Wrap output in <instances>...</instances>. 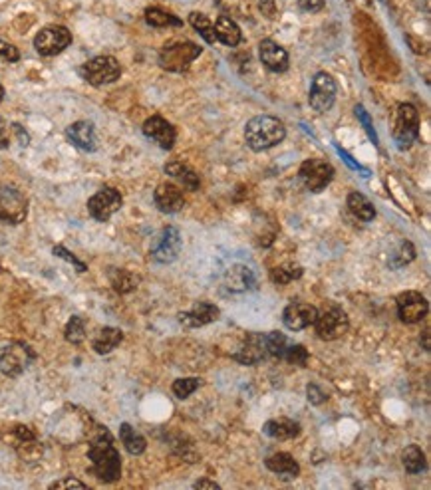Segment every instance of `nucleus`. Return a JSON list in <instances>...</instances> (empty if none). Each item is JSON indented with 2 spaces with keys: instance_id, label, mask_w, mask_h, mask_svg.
Here are the masks:
<instances>
[{
  "instance_id": "nucleus-1",
  "label": "nucleus",
  "mask_w": 431,
  "mask_h": 490,
  "mask_svg": "<svg viewBox=\"0 0 431 490\" xmlns=\"http://www.w3.org/2000/svg\"><path fill=\"white\" fill-rule=\"evenodd\" d=\"M88 458L92 461L90 470L100 480L116 482L121 479V456L114 447V439L105 427H100L95 439H92L88 449Z\"/></svg>"
},
{
  "instance_id": "nucleus-2",
  "label": "nucleus",
  "mask_w": 431,
  "mask_h": 490,
  "mask_svg": "<svg viewBox=\"0 0 431 490\" xmlns=\"http://www.w3.org/2000/svg\"><path fill=\"white\" fill-rule=\"evenodd\" d=\"M286 137V128L279 117L257 116L245 125V141L253 151H267Z\"/></svg>"
},
{
  "instance_id": "nucleus-3",
  "label": "nucleus",
  "mask_w": 431,
  "mask_h": 490,
  "mask_svg": "<svg viewBox=\"0 0 431 490\" xmlns=\"http://www.w3.org/2000/svg\"><path fill=\"white\" fill-rule=\"evenodd\" d=\"M203 48L189 40H171L159 52V66L167 72L183 74L201 56Z\"/></svg>"
},
{
  "instance_id": "nucleus-4",
  "label": "nucleus",
  "mask_w": 431,
  "mask_h": 490,
  "mask_svg": "<svg viewBox=\"0 0 431 490\" xmlns=\"http://www.w3.org/2000/svg\"><path fill=\"white\" fill-rule=\"evenodd\" d=\"M392 137L396 141L397 149H402V151L409 149L416 143V139L420 137V114H418L416 105H397Z\"/></svg>"
},
{
  "instance_id": "nucleus-5",
  "label": "nucleus",
  "mask_w": 431,
  "mask_h": 490,
  "mask_svg": "<svg viewBox=\"0 0 431 490\" xmlns=\"http://www.w3.org/2000/svg\"><path fill=\"white\" fill-rule=\"evenodd\" d=\"M80 72H82L86 82L100 88V86L117 82L121 76V66L114 56H98V58L86 62Z\"/></svg>"
},
{
  "instance_id": "nucleus-6",
  "label": "nucleus",
  "mask_w": 431,
  "mask_h": 490,
  "mask_svg": "<svg viewBox=\"0 0 431 490\" xmlns=\"http://www.w3.org/2000/svg\"><path fill=\"white\" fill-rule=\"evenodd\" d=\"M312 326H314L318 338L324 339V341H332V339L342 338L348 332V314L340 306H332V308L324 310L322 314L318 312Z\"/></svg>"
},
{
  "instance_id": "nucleus-7",
  "label": "nucleus",
  "mask_w": 431,
  "mask_h": 490,
  "mask_svg": "<svg viewBox=\"0 0 431 490\" xmlns=\"http://www.w3.org/2000/svg\"><path fill=\"white\" fill-rule=\"evenodd\" d=\"M334 173L336 171L332 163H328L324 159H306L298 169V177L310 193H322L332 183Z\"/></svg>"
},
{
  "instance_id": "nucleus-8",
  "label": "nucleus",
  "mask_w": 431,
  "mask_h": 490,
  "mask_svg": "<svg viewBox=\"0 0 431 490\" xmlns=\"http://www.w3.org/2000/svg\"><path fill=\"white\" fill-rule=\"evenodd\" d=\"M338 94V83L336 80L326 74V72H318L314 80L310 83V94H308V104L314 109L316 114H326L328 109L336 102Z\"/></svg>"
},
{
  "instance_id": "nucleus-9",
  "label": "nucleus",
  "mask_w": 431,
  "mask_h": 490,
  "mask_svg": "<svg viewBox=\"0 0 431 490\" xmlns=\"http://www.w3.org/2000/svg\"><path fill=\"white\" fill-rule=\"evenodd\" d=\"M72 44V32L66 26H46L34 38V48L40 56H58Z\"/></svg>"
},
{
  "instance_id": "nucleus-10",
  "label": "nucleus",
  "mask_w": 431,
  "mask_h": 490,
  "mask_svg": "<svg viewBox=\"0 0 431 490\" xmlns=\"http://www.w3.org/2000/svg\"><path fill=\"white\" fill-rule=\"evenodd\" d=\"M34 351L20 341L0 348V372L8 377H18L24 369L34 362Z\"/></svg>"
},
{
  "instance_id": "nucleus-11",
  "label": "nucleus",
  "mask_w": 431,
  "mask_h": 490,
  "mask_svg": "<svg viewBox=\"0 0 431 490\" xmlns=\"http://www.w3.org/2000/svg\"><path fill=\"white\" fill-rule=\"evenodd\" d=\"M183 248V238L177 226H165L161 233L157 234V238L153 240L150 254L155 262L159 264H171L175 262Z\"/></svg>"
},
{
  "instance_id": "nucleus-12",
  "label": "nucleus",
  "mask_w": 431,
  "mask_h": 490,
  "mask_svg": "<svg viewBox=\"0 0 431 490\" xmlns=\"http://www.w3.org/2000/svg\"><path fill=\"white\" fill-rule=\"evenodd\" d=\"M121 205H124V198L119 195V191L114 187H104L88 200V212L98 222H107L121 209Z\"/></svg>"
},
{
  "instance_id": "nucleus-13",
  "label": "nucleus",
  "mask_w": 431,
  "mask_h": 490,
  "mask_svg": "<svg viewBox=\"0 0 431 490\" xmlns=\"http://www.w3.org/2000/svg\"><path fill=\"white\" fill-rule=\"evenodd\" d=\"M28 215V200L18 189L0 187V221L20 224Z\"/></svg>"
},
{
  "instance_id": "nucleus-14",
  "label": "nucleus",
  "mask_w": 431,
  "mask_h": 490,
  "mask_svg": "<svg viewBox=\"0 0 431 490\" xmlns=\"http://www.w3.org/2000/svg\"><path fill=\"white\" fill-rule=\"evenodd\" d=\"M427 312H430V304L421 292L408 290L397 296V318L404 324H420Z\"/></svg>"
},
{
  "instance_id": "nucleus-15",
  "label": "nucleus",
  "mask_w": 431,
  "mask_h": 490,
  "mask_svg": "<svg viewBox=\"0 0 431 490\" xmlns=\"http://www.w3.org/2000/svg\"><path fill=\"white\" fill-rule=\"evenodd\" d=\"M318 315V310L316 306H310V304L303 302H292L284 308L282 312V324L289 327L291 332H300V329H306L308 326H312Z\"/></svg>"
},
{
  "instance_id": "nucleus-16",
  "label": "nucleus",
  "mask_w": 431,
  "mask_h": 490,
  "mask_svg": "<svg viewBox=\"0 0 431 490\" xmlns=\"http://www.w3.org/2000/svg\"><path fill=\"white\" fill-rule=\"evenodd\" d=\"M141 129H143V135H145V137L155 141L165 151L171 149L175 145V139H177L175 128L161 116H152L150 119H145V123H143V128Z\"/></svg>"
},
{
  "instance_id": "nucleus-17",
  "label": "nucleus",
  "mask_w": 431,
  "mask_h": 490,
  "mask_svg": "<svg viewBox=\"0 0 431 490\" xmlns=\"http://www.w3.org/2000/svg\"><path fill=\"white\" fill-rule=\"evenodd\" d=\"M221 315V310L211 302H197L191 310L187 312H179L177 320L183 327H203L207 324L217 322Z\"/></svg>"
},
{
  "instance_id": "nucleus-18",
  "label": "nucleus",
  "mask_w": 431,
  "mask_h": 490,
  "mask_svg": "<svg viewBox=\"0 0 431 490\" xmlns=\"http://www.w3.org/2000/svg\"><path fill=\"white\" fill-rule=\"evenodd\" d=\"M258 56H260V62L267 70L274 72V74H282V72L289 70V52L284 48L277 44L274 40H263L258 44Z\"/></svg>"
},
{
  "instance_id": "nucleus-19",
  "label": "nucleus",
  "mask_w": 431,
  "mask_h": 490,
  "mask_svg": "<svg viewBox=\"0 0 431 490\" xmlns=\"http://www.w3.org/2000/svg\"><path fill=\"white\" fill-rule=\"evenodd\" d=\"M153 200L155 207L165 212V215H175L185 207V197L183 191L173 185V183H161L157 185L155 193H153Z\"/></svg>"
},
{
  "instance_id": "nucleus-20",
  "label": "nucleus",
  "mask_w": 431,
  "mask_h": 490,
  "mask_svg": "<svg viewBox=\"0 0 431 490\" xmlns=\"http://www.w3.org/2000/svg\"><path fill=\"white\" fill-rule=\"evenodd\" d=\"M231 358L241 365H257V363L263 362L267 358L263 334H248L245 341H243V346H241V350L234 351Z\"/></svg>"
},
{
  "instance_id": "nucleus-21",
  "label": "nucleus",
  "mask_w": 431,
  "mask_h": 490,
  "mask_svg": "<svg viewBox=\"0 0 431 490\" xmlns=\"http://www.w3.org/2000/svg\"><path fill=\"white\" fill-rule=\"evenodd\" d=\"M66 137L74 147L82 151L92 153L98 149V137H95V128L92 121H76L70 128H66Z\"/></svg>"
},
{
  "instance_id": "nucleus-22",
  "label": "nucleus",
  "mask_w": 431,
  "mask_h": 490,
  "mask_svg": "<svg viewBox=\"0 0 431 490\" xmlns=\"http://www.w3.org/2000/svg\"><path fill=\"white\" fill-rule=\"evenodd\" d=\"M225 286L231 292H251L257 288L255 272L245 264H233L225 272Z\"/></svg>"
},
{
  "instance_id": "nucleus-23",
  "label": "nucleus",
  "mask_w": 431,
  "mask_h": 490,
  "mask_svg": "<svg viewBox=\"0 0 431 490\" xmlns=\"http://www.w3.org/2000/svg\"><path fill=\"white\" fill-rule=\"evenodd\" d=\"M303 431L300 423L298 421L286 419V417H280V419H270L263 425V433L274 439V441H291L294 437H298Z\"/></svg>"
},
{
  "instance_id": "nucleus-24",
  "label": "nucleus",
  "mask_w": 431,
  "mask_h": 490,
  "mask_svg": "<svg viewBox=\"0 0 431 490\" xmlns=\"http://www.w3.org/2000/svg\"><path fill=\"white\" fill-rule=\"evenodd\" d=\"M265 467L279 475L282 480H292L296 479L300 475V465L294 461V456L289 455V453H277V455H270L265 461Z\"/></svg>"
},
{
  "instance_id": "nucleus-25",
  "label": "nucleus",
  "mask_w": 431,
  "mask_h": 490,
  "mask_svg": "<svg viewBox=\"0 0 431 490\" xmlns=\"http://www.w3.org/2000/svg\"><path fill=\"white\" fill-rule=\"evenodd\" d=\"M164 171L189 191H199V187H201V179L197 173L183 161H169V163H165Z\"/></svg>"
},
{
  "instance_id": "nucleus-26",
  "label": "nucleus",
  "mask_w": 431,
  "mask_h": 490,
  "mask_svg": "<svg viewBox=\"0 0 431 490\" xmlns=\"http://www.w3.org/2000/svg\"><path fill=\"white\" fill-rule=\"evenodd\" d=\"M215 36L217 40L223 42L225 46L234 48L241 44L243 40V32L239 28V24L234 22L231 16H219L217 18V24H215Z\"/></svg>"
},
{
  "instance_id": "nucleus-27",
  "label": "nucleus",
  "mask_w": 431,
  "mask_h": 490,
  "mask_svg": "<svg viewBox=\"0 0 431 490\" xmlns=\"http://www.w3.org/2000/svg\"><path fill=\"white\" fill-rule=\"evenodd\" d=\"M124 341V332L117 329V327H104L92 341L93 351L98 355H105L110 351H114Z\"/></svg>"
},
{
  "instance_id": "nucleus-28",
  "label": "nucleus",
  "mask_w": 431,
  "mask_h": 490,
  "mask_svg": "<svg viewBox=\"0 0 431 490\" xmlns=\"http://www.w3.org/2000/svg\"><path fill=\"white\" fill-rule=\"evenodd\" d=\"M119 441L124 443L129 455H143L145 449H147L145 437L140 431H135L129 423H121V427H119Z\"/></svg>"
},
{
  "instance_id": "nucleus-29",
  "label": "nucleus",
  "mask_w": 431,
  "mask_h": 490,
  "mask_svg": "<svg viewBox=\"0 0 431 490\" xmlns=\"http://www.w3.org/2000/svg\"><path fill=\"white\" fill-rule=\"evenodd\" d=\"M346 205H348L350 212H352L356 219H360V221L372 222L373 219H376V209H373V205L370 203V198L364 197L358 191L350 193Z\"/></svg>"
},
{
  "instance_id": "nucleus-30",
  "label": "nucleus",
  "mask_w": 431,
  "mask_h": 490,
  "mask_svg": "<svg viewBox=\"0 0 431 490\" xmlns=\"http://www.w3.org/2000/svg\"><path fill=\"white\" fill-rule=\"evenodd\" d=\"M303 274H304V268L300 266V264L284 262V264L274 266V268L270 270L268 278H270L272 284H277V286H284V284H291V282L303 278Z\"/></svg>"
},
{
  "instance_id": "nucleus-31",
  "label": "nucleus",
  "mask_w": 431,
  "mask_h": 490,
  "mask_svg": "<svg viewBox=\"0 0 431 490\" xmlns=\"http://www.w3.org/2000/svg\"><path fill=\"white\" fill-rule=\"evenodd\" d=\"M145 22L150 24V26H153V28H181V26H183V20H181V18H177L171 12L161 11V8H157V6L145 11Z\"/></svg>"
},
{
  "instance_id": "nucleus-32",
  "label": "nucleus",
  "mask_w": 431,
  "mask_h": 490,
  "mask_svg": "<svg viewBox=\"0 0 431 490\" xmlns=\"http://www.w3.org/2000/svg\"><path fill=\"white\" fill-rule=\"evenodd\" d=\"M107 276H110V282H112L114 290L119 294L133 292L138 288V282H140V278L135 274H131L129 270L124 268H112Z\"/></svg>"
},
{
  "instance_id": "nucleus-33",
  "label": "nucleus",
  "mask_w": 431,
  "mask_h": 490,
  "mask_svg": "<svg viewBox=\"0 0 431 490\" xmlns=\"http://www.w3.org/2000/svg\"><path fill=\"white\" fill-rule=\"evenodd\" d=\"M413 258H416V246L411 245L409 240H402L396 250L387 258V266L392 270H399L408 266L409 262H413Z\"/></svg>"
},
{
  "instance_id": "nucleus-34",
  "label": "nucleus",
  "mask_w": 431,
  "mask_h": 490,
  "mask_svg": "<svg viewBox=\"0 0 431 490\" xmlns=\"http://www.w3.org/2000/svg\"><path fill=\"white\" fill-rule=\"evenodd\" d=\"M402 463L409 475H420L425 470V455L418 444H409L402 453Z\"/></svg>"
},
{
  "instance_id": "nucleus-35",
  "label": "nucleus",
  "mask_w": 431,
  "mask_h": 490,
  "mask_svg": "<svg viewBox=\"0 0 431 490\" xmlns=\"http://www.w3.org/2000/svg\"><path fill=\"white\" fill-rule=\"evenodd\" d=\"M189 22H191V26L197 30L199 34H201V38H203L207 44H215V42H217L215 24L211 22L207 14H203V12H191V14H189Z\"/></svg>"
},
{
  "instance_id": "nucleus-36",
  "label": "nucleus",
  "mask_w": 431,
  "mask_h": 490,
  "mask_svg": "<svg viewBox=\"0 0 431 490\" xmlns=\"http://www.w3.org/2000/svg\"><path fill=\"white\" fill-rule=\"evenodd\" d=\"M263 339H265V350H267V355L270 358H277V360H282L284 351L289 348V338L280 332H268V334H263Z\"/></svg>"
},
{
  "instance_id": "nucleus-37",
  "label": "nucleus",
  "mask_w": 431,
  "mask_h": 490,
  "mask_svg": "<svg viewBox=\"0 0 431 490\" xmlns=\"http://www.w3.org/2000/svg\"><path fill=\"white\" fill-rule=\"evenodd\" d=\"M64 338L70 343H82L86 339V322L80 315H72L70 322L66 324V329H64Z\"/></svg>"
},
{
  "instance_id": "nucleus-38",
  "label": "nucleus",
  "mask_w": 431,
  "mask_h": 490,
  "mask_svg": "<svg viewBox=\"0 0 431 490\" xmlns=\"http://www.w3.org/2000/svg\"><path fill=\"white\" fill-rule=\"evenodd\" d=\"M201 383H203V379H199V377H181V379H175L171 389H173L177 399H187L197 391Z\"/></svg>"
},
{
  "instance_id": "nucleus-39",
  "label": "nucleus",
  "mask_w": 431,
  "mask_h": 490,
  "mask_svg": "<svg viewBox=\"0 0 431 490\" xmlns=\"http://www.w3.org/2000/svg\"><path fill=\"white\" fill-rule=\"evenodd\" d=\"M282 360L292 363V365H298V367H306V363H308V351H306V348L300 346V343H289V348L284 351Z\"/></svg>"
},
{
  "instance_id": "nucleus-40",
  "label": "nucleus",
  "mask_w": 431,
  "mask_h": 490,
  "mask_svg": "<svg viewBox=\"0 0 431 490\" xmlns=\"http://www.w3.org/2000/svg\"><path fill=\"white\" fill-rule=\"evenodd\" d=\"M52 252H54V254H56V257H58V258H64V260H68L70 264H74L78 272H86V270H88V266L84 264L82 260H78V258L74 257V254H72V252H70V250H68V248H66V246L56 245V246H54V248H52Z\"/></svg>"
},
{
  "instance_id": "nucleus-41",
  "label": "nucleus",
  "mask_w": 431,
  "mask_h": 490,
  "mask_svg": "<svg viewBox=\"0 0 431 490\" xmlns=\"http://www.w3.org/2000/svg\"><path fill=\"white\" fill-rule=\"evenodd\" d=\"M0 58L6 60V62H18L20 60V52L18 48L6 42V40H0Z\"/></svg>"
},
{
  "instance_id": "nucleus-42",
  "label": "nucleus",
  "mask_w": 431,
  "mask_h": 490,
  "mask_svg": "<svg viewBox=\"0 0 431 490\" xmlns=\"http://www.w3.org/2000/svg\"><path fill=\"white\" fill-rule=\"evenodd\" d=\"M306 395H308V401H310L312 405H322L328 399L326 393L316 386V383H308V387H306Z\"/></svg>"
},
{
  "instance_id": "nucleus-43",
  "label": "nucleus",
  "mask_w": 431,
  "mask_h": 490,
  "mask_svg": "<svg viewBox=\"0 0 431 490\" xmlns=\"http://www.w3.org/2000/svg\"><path fill=\"white\" fill-rule=\"evenodd\" d=\"M356 116H358V119H360L362 123H364V128H366V131H368V135H370V139L378 145V137H376V131H373L372 123H370V117H368V114H366V109L362 107V105H356Z\"/></svg>"
},
{
  "instance_id": "nucleus-44",
  "label": "nucleus",
  "mask_w": 431,
  "mask_h": 490,
  "mask_svg": "<svg viewBox=\"0 0 431 490\" xmlns=\"http://www.w3.org/2000/svg\"><path fill=\"white\" fill-rule=\"evenodd\" d=\"M50 489H78V490H84L88 489L86 484H84L82 480H76V479H64V480H56V482H52L50 484Z\"/></svg>"
},
{
  "instance_id": "nucleus-45",
  "label": "nucleus",
  "mask_w": 431,
  "mask_h": 490,
  "mask_svg": "<svg viewBox=\"0 0 431 490\" xmlns=\"http://www.w3.org/2000/svg\"><path fill=\"white\" fill-rule=\"evenodd\" d=\"M324 4H326V0H298V6H300L304 12L322 11Z\"/></svg>"
},
{
  "instance_id": "nucleus-46",
  "label": "nucleus",
  "mask_w": 431,
  "mask_h": 490,
  "mask_svg": "<svg viewBox=\"0 0 431 490\" xmlns=\"http://www.w3.org/2000/svg\"><path fill=\"white\" fill-rule=\"evenodd\" d=\"M11 145V133H8V123L6 119L0 116V149H8Z\"/></svg>"
},
{
  "instance_id": "nucleus-47",
  "label": "nucleus",
  "mask_w": 431,
  "mask_h": 490,
  "mask_svg": "<svg viewBox=\"0 0 431 490\" xmlns=\"http://www.w3.org/2000/svg\"><path fill=\"white\" fill-rule=\"evenodd\" d=\"M14 435L20 439V441H28V443H32L36 437L34 433L30 431L28 427H24V425H18V427H14Z\"/></svg>"
},
{
  "instance_id": "nucleus-48",
  "label": "nucleus",
  "mask_w": 431,
  "mask_h": 490,
  "mask_svg": "<svg viewBox=\"0 0 431 490\" xmlns=\"http://www.w3.org/2000/svg\"><path fill=\"white\" fill-rule=\"evenodd\" d=\"M12 131L16 133V137H18V141H20V145H22V147H26V145H28V141H30V135L24 131L22 125H18V123H12Z\"/></svg>"
},
{
  "instance_id": "nucleus-49",
  "label": "nucleus",
  "mask_w": 431,
  "mask_h": 490,
  "mask_svg": "<svg viewBox=\"0 0 431 490\" xmlns=\"http://www.w3.org/2000/svg\"><path fill=\"white\" fill-rule=\"evenodd\" d=\"M193 489H221L215 480H207V479H199L195 484H193Z\"/></svg>"
},
{
  "instance_id": "nucleus-50",
  "label": "nucleus",
  "mask_w": 431,
  "mask_h": 490,
  "mask_svg": "<svg viewBox=\"0 0 431 490\" xmlns=\"http://www.w3.org/2000/svg\"><path fill=\"white\" fill-rule=\"evenodd\" d=\"M4 100V88H2V83H0V102Z\"/></svg>"
}]
</instances>
